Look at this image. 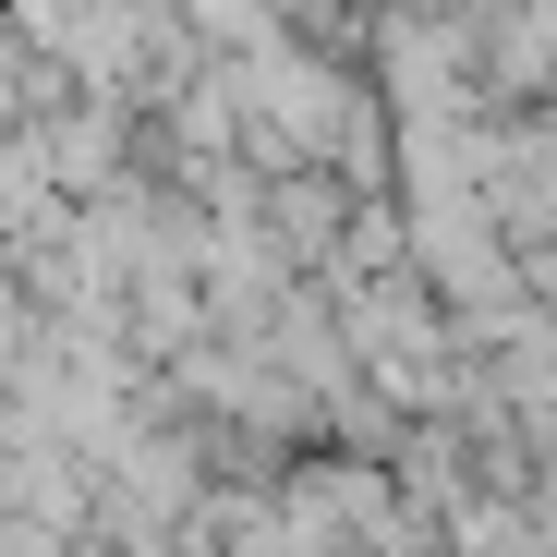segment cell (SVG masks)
<instances>
[{"label":"cell","instance_id":"6da1fadb","mask_svg":"<svg viewBox=\"0 0 557 557\" xmlns=\"http://www.w3.org/2000/svg\"><path fill=\"white\" fill-rule=\"evenodd\" d=\"M243 134L267 158H292V170H339L363 146V98L327 61H304V49H255L243 61Z\"/></svg>","mask_w":557,"mask_h":557},{"label":"cell","instance_id":"7a4b0ae2","mask_svg":"<svg viewBox=\"0 0 557 557\" xmlns=\"http://www.w3.org/2000/svg\"><path fill=\"white\" fill-rule=\"evenodd\" d=\"M278 13H292V0H207V25H219V37H267Z\"/></svg>","mask_w":557,"mask_h":557}]
</instances>
